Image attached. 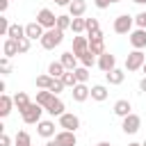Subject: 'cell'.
<instances>
[{"label":"cell","mask_w":146,"mask_h":146,"mask_svg":"<svg viewBox=\"0 0 146 146\" xmlns=\"http://www.w3.org/2000/svg\"><path fill=\"white\" fill-rule=\"evenodd\" d=\"M71 96H73L75 103H84V100L91 96V89L87 87V82H78V84L71 89Z\"/></svg>","instance_id":"8fae6325"},{"label":"cell","mask_w":146,"mask_h":146,"mask_svg":"<svg viewBox=\"0 0 146 146\" xmlns=\"http://www.w3.org/2000/svg\"><path fill=\"white\" fill-rule=\"evenodd\" d=\"M32 100H30V96L25 94V91H18V94H14V105H16V110L18 112H23L27 105H30Z\"/></svg>","instance_id":"603a6c76"},{"label":"cell","mask_w":146,"mask_h":146,"mask_svg":"<svg viewBox=\"0 0 146 146\" xmlns=\"http://www.w3.org/2000/svg\"><path fill=\"white\" fill-rule=\"evenodd\" d=\"M48 73H50L52 78H62V75L66 73V68H64L62 62H50V64H48Z\"/></svg>","instance_id":"f1b7e54d"},{"label":"cell","mask_w":146,"mask_h":146,"mask_svg":"<svg viewBox=\"0 0 146 146\" xmlns=\"http://www.w3.org/2000/svg\"><path fill=\"white\" fill-rule=\"evenodd\" d=\"M100 30V23H98V18H87V36H91L94 32H98Z\"/></svg>","instance_id":"836d02e7"},{"label":"cell","mask_w":146,"mask_h":146,"mask_svg":"<svg viewBox=\"0 0 146 146\" xmlns=\"http://www.w3.org/2000/svg\"><path fill=\"white\" fill-rule=\"evenodd\" d=\"M36 135H39V137H46V139H52V137H55V121L41 119V121L36 123Z\"/></svg>","instance_id":"9c48e42d"},{"label":"cell","mask_w":146,"mask_h":146,"mask_svg":"<svg viewBox=\"0 0 146 146\" xmlns=\"http://www.w3.org/2000/svg\"><path fill=\"white\" fill-rule=\"evenodd\" d=\"M46 146H59V144H57V141H55V139H50V141H48V144H46Z\"/></svg>","instance_id":"bcb514c9"},{"label":"cell","mask_w":146,"mask_h":146,"mask_svg":"<svg viewBox=\"0 0 146 146\" xmlns=\"http://www.w3.org/2000/svg\"><path fill=\"white\" fill-rule=\"evenodd\" d=\"M7 36H11V39H16V41H21L23 36H25V25H18V23H11V27H9V34Z\"/></svg>","instance_id":"83f0119b"},{"label":"cell","mask_w":146,"mask_h":146,"mask_svg":"<svg viewBox=\"0 0 146 146\" xmlns=\"http://www.w3.org/2000/svg\"><path fill=\"white\" fill-rule=\"evenodd\" d=\"M36 21L46 27V30H50V27H57V16L48 9V7H43V9H39V14H36Z\"/></svg>","instance_id":"ba28073f"},{"label":"cell","mask_w":146,"mask_h":146,"mask_svg":"<svg viewBox=\"0 0 146 146\" xmlns=\"http://www.w3.org/2000/svg\"><path fill=\"white\" fill-rule=\"evenodd\" d=\"M128 41H130V46H132L135 50H141V48H146V30H144V27H137V30H132V32L128 34Z\"/></svg>","instance_id":"52a82bcc"},{"label":"cell","mask_w":146,"mask_h":146,"mask_svg":"<svg viewBox=\"0 0 146 146\" xmlns=\"http://www.w3.org/2000/svg\"><path fill=\"white\" fill-rule=\"evenodd\" d=\"M11 107H14V96L2 94V96H0V116H2V119L9 116V114H11Z\"/></svg>","instance_id":"ac0fdd59"},{"label":"cell","mask_w":146,"mask_h":146,"mask_svg":"<svg viewBox=\"0 0 146 146\" xmlns=\"http://www.w3.org/2000/svg\"><path fill=\"white\" fill-rule=\"evenodd\" d=\"M75 78H78V82H87L89 80V68L87 66H78L75 68Z\"/></svg>","instance_id":"e575fe53"},{"label":"cell","mask_w":146,"mask_h":146,"mask_svg":"<svg viewBox=\"0 0 146 146\" xmlns=\"http://www.w3.org/2000/svg\"><path fill=\"white\" fill-rule=\"evenodd\" d=\"M30 46H32V39H27V36H23V39L18 41V55H25V52L30 50Z\"/></svg>","instance_id":"d590c367"},{"label":"cell","mask_w":146,"mask_h":146,"mask_svg":"<svg viewBox=\"0 0 146 146\" xmlns=\"http://www.w3.org/2000/svg\"><path fill=\"white\" fill-rule=\"evenodd\" d=\"M135 25H137V27H144V30H146V11H139V14L135 16Z\"/></svg>","instance_id":"ab89813d"},{"label":"cell","mask_w":146,"mask_h":146,"mask_svg":"<svg viewBox=\"0 0 146 146\" xmlns=\"http://www.w3.org/2000/svg\"><path fill=\"white\" fill-rule=\"evenodd\" d=\"M7 7H9V0H0V11H2V14L7 11Z\"/></svg>","instance_id":"ee69618b"},{"label":"cell","mask_w":146,"mask_h":146,"mask_svg":"<svg viewBox=\"0 0 146 146\" xmlns=\"http://www.w3.org/2000/svg\"><path fill=\"white\" fill-rule=\"evenodd\" d=\"M139 91H144V94H146V75L139 80Z\"/></svg>","instance_id":"f6af8a7d"},{"label":"cell","mask_w":146,"mask_h":146,"mask_svg":"<svg viewBox=\"0 0 146 146\" xmlns=\"http://www.w3.org/2000/svg\"><path fill=\"white\" fill-rule=\"evenodd\" d=\"M114 2H121V0H94V5H96L98 9H107V7L114 5Z\"/></svg>","instance_id":"60d3db41"},{"label":"cell","mask_w":146,"mask_h":146,"mask_svg":"<svg viewBox=\"0 0 146 146\" xmlns=\"http://www.w3.org/2000/svg\"><path fill=\"white\" fill-rule=\"evenodd\" d=\"M2 55H5V57H14V55H18V41L11 39V36H7L5 43H2Z\"/></svg>","instance_id":"e0dca14e"},{"label":"cell","mask_w":146,"mask_h":146,"mask_svg":"<svg viewBox=\"0 0 146 146\" xmlns=\"http://www.w3.org/2000/svg\"><path fill=\"white\" fill-rule=\"evenodd\" d=\"M55 80H57V78H52L50 73H43V75L36 78V89H50Z\"/></svg>","instance_id":"4316f807"},{"label":"cell","mask_w":146,"mask_h":146,"mask_svg":"<svg viewBox=\"0 0 146 146\" xmlns=\"http://www.w3.org/2000/svg\"><path fill=\"white\" fill-rule=\"evenodd\" d=\"M128 146H141V144H137V141H130V144H128Z\"/></svg>","instance_id":"681fc988"},{"label":"cell","mask_w":146,"mask_h":146,"mask_svg":"<svg viewBox=\"0 0 146 146\" xmlns=\"http://www.w3.org/2000/svg\"><path fill=\"white\" fill-rule=\"evenodd\" d=\"M59 128L62 130H78L80 128V116L78 114H73V112H64L62 116H59Z\"/></svg>","instance_id":"5b68a950"},{"label":"cell","mask_w":146,"mask_h":146,"mask_svg":"<svg viewBox=\"0 0 146 146\" xmlns=\"http://www.w3.org/2000/svg\"><path fill=\"white\" fill-rule=\"evenodd\" d=\"M64 89H66V87H64V82H62V80H59V78H57V80H55V82H52V87H50V91H52V94H55V96H59V94H62V91H64Z\"/></svg>","instance_id":"f35d334b"},{"label":"cell","mask_w":146,"mask_h":146,"mask_svg":"<svg viewBox=\"0 0 146 146\" xmlns=\"http://www.w3.org/2000/svg\"><path fill=\"white\" fill-rule=\"evenodd\" d=\"M71 23H73V16H71V14H59V16H57V27H59V30H64V32L71 30Z\"/></svg>","instance_id":"f546056e"},{"label":"cell","mask_w":146,"mask_h":146,"mask_svg":"<svg viewBox=\"0 0 146 146\" xmlns=\"http://www.w3.org/2000/svg\"><path fill=\"white\" fill-rule=\"evenodd\" d=\"M9 144H11V137H9L7 132H2V135H0V146H9Z\"/></svg>","instance_id":"b9f144b4"},{"label":"cell","mask_w":146,"mask_h":146,"mask_svg":"<svg viewBox=\"0 0 146 146\" xmlns=\"http://www.w3.org/2000/svg\"><path fill=\"white\" fill-rule=\"evenodd\" d=\"M71 30H73V34H82V32H87V18L75 16L73 23H71Z\"/></svg>","instance_id":"484cf974"},{"label":"cell","mask_w":146,"mask_h":146,"mask_svg":"<svg viewBox=\"0 0 146 146\" xmlns=\"http://www.w3.org/2000/svg\"><path fill=\"white\" fill-rule=\"evenodd\" d=\"M132 25H135V16H130V14H121V16L114 18L112 30H114L116 34H130V32H132Z\"/></svg>","instance_id":"3957f363"},{"label":"cell","mask_w":146,"mask_h":146,"mask_svg":"<svg viewBox=\"0 0 146 146\" xmlns=\"http://www.w3.org/2000/svg\"><path fill=\"white\" fill-rule=\"evenodd\" d=\"M98 68H100L103 73H110L112 68H116V57L105 50L103 55H98Z\"/></svg>","instance_id":"30bf717a"},{"label":"cell","mask_w":146,"mask_h":146,"mask_svg":"<svg viewBox=\"0 0 146 146\" xmlns=\"http://www.w3.org/2000/svg\"><path fill=\"white\" fill-rule=\"evenodd\" d=\"M9 59H11V57H5V55H2V59H0V73H2V75H9V71H11Z\"/></svg>","instance_id":"74e56055"},{"label":"cell","mask_w":146,"mask_h":146,"mask_svg":"<svg viewBox=\"0 0 146 146\" xmlns=\"http://www.w3.org/2000/svg\"><path fill=\"white\" fill-rule=\"evenodd\" d=\"M107 96H110V91H107L105 84H94V87H91V98H94V100L103 103V100H107Z\"/></svg>","instance_id":"7402d4cb"},{"label":"cell","mask_w":146,"mask_h":146,"mask_svg":"<svg viewBox=\"0 0 146 146\" xmlns=\"http://www.w3.org/2000/svg\"><path fill=\"white\" fill-rule=\"evenodd\" d=\"M52 98H55V94H52L50 89H41V91H36V103H39L41 107H48Z\"/></svg>","instance_id":"cb8c5ba5"},{"label":"cell","mask_w":146,"mask_h":146,"mask_svg":"<svg viewBox=\"0 0 146 146\" xmlns=\"http://www.w3.org/2000/svg\"><path fill=\"white\" fill-rule=\"evenodd\" d=\"M43 112H46V107H41V105L34 100V103H30V105H27V107L21 112V116H23V121H25L27 125H36V123L41 121Z\"/></svg>","instance_id":"7a4b0ae2"},{"label":"cell","mask_w":146,"mask_h":146,"mask_svg":"<svg viewBox=\"0 0 146 146\" xmlns=\"http://www.w3.org/2000/svg\"><path fill=\"white\" fill-rule=\"evenodd\" d=\"M144 62H146V55L141 52V50H132V52H128V57H125V71H139L141 66H144Z\"/></svg>","instance_id":"277c9868"},{"label":"cell","mask_w":146,"mask_h":146,"mask_svg":"<svg viewBox=\"0 0 146 146\" xmlns=\"http://www.w3.org/2000/svg\"><path fill=\"white\" fill-rule=\"evenodd\" d=\"M9 27H11V23L7 21V16H0V34H2V36L9 34Z\"/></svg>","instance_id":"8d00e7d4"},{"label":"cell","mask_w":146,"mask_h":146,"mask_svg":"<svg viewBox=\"0 0 146 146\" xmlns=\"http://www.w3.org/2000/svg\"><path fill=\"white\" fill-rule=\"evenodd\" d=\"M43 32H46V27H43L39 21H34V23H27V25H25V36H27V39H32V41L41 39V36H43Z\"/></svg>","instance_id":"4fadbf2b"},{"label":"cell","mask_w":146,"mask_h":146,"mask_svg":"<svg viewBox=\"0 0 146 146\" xmlns=\"http://www.w3.org/2000/svg\"><path fill=\"white\" fill-rule=\"evenodd\" d=\"M59 80L64 82V87H66V89H73V87L78 84V78H75V71H66V73H64V75H62Z\"/></svg>","instance_id":"1f68e13d"},{"label":"cell","mask_w":146,"mask_h":146,"mask_svg":"<svg viewBox=\"0 0 146 146\" xmlns=\"http://www.w3.org/2000/svg\"><path fill=\"white\" fill-rule=\"evenodd\" d=\"M105 80H107V84H121V82L125 80V71H121V68H112L110 73H105Z\"/></svg>","instance_id":"d6986e66"},{"label":"cell","mask_w":146,"mask_h":146,"mask_svg":"<svg viewBox=\"0 0 146 146\" xmlns=\"http://www.w3.org/2000/svg\"><path fill=\"white\" fill-rule=\"evenodd\" d=\"M96 146H110V141H98Z\"/></svg>","instance_id":"7dc6e473"},{"label":"cell","mask_w":146,"mask_h":146,"mask_svg":"<svg viewBox=\"0 0 146 146\" xmlns=\"http://www.w3.org/2000/svg\"><path fill=\"white\" fill-rule=\"evenodd\" d=\"M135 5H146V0H132Z\"/></svg>","instance_id":"c3c4849f"},{"label":"cell","mask_w":146,"mask_h":146,"mask_svg":"<svg viewBox=\"0 0 146 146\" xmlns=\"http://www.w3.org/2000/svg\"><path fill=\"white\" fill-rule=\"evenodd\" d=\"M84 11H87V0H73L71 5H68V14L75 18V16H84Z\"/></svg>","instance_id":"44dd1931"},{"label":"cell","mask_w":146,"mask_h":146,"mask_svg":"<svg viewBox=\"0 0 146 146\" xmlns=\"http://www.w3.org/2000/svg\"><path fill=\"white\" fill-rule=\"evenodd\" d=\"M78 59H80V64H82V66H87V68H91L94 64H98V59H96V55H94L91 50H87V52H84V55H80Z\"/></svg>","instance_id":"4dcf8cb0"},{"label":"cell","mask_w":146,"mask_h":146,"mask_svg":"<svg viewBox=\"0 0 146 146\" xmlns=\"http://www.w3.org/2000/svg\"><path fill=\"white\" fill-rule=\"evenodd\" d=\"M52 2H55V5H59V7H68L73 0H52Z\"/></svg>","instance_id":"7bdbcfd3"},{"label":"cell","mask_w":146,"mask_h":146,"mask_svg":"<svg viewBox=\"0 0 146 146\" xmlns=\"http://www.w3.org/2000/svg\"><path fill=\"white\" fill-rule=\"evenodd\" d=\"M141 128V119L137 116V114H128V116H123V123H121V130L125 132V135H135L137 130Z\"/></svg>","instance_id":"8992f818"},{"label":"cell","mask_w":146,"mask_h":146,"mask_svg":"<svg viewBox=\"0 0 146 146\" xmlns=\"http://www.w3.org/2000/svg\"><path fill=\"white\" fill-rule=\"evenodd\" d=\"M62 41H64V30H59V27H50V30H46L43 36L39 39L41 48H46V50H55Z\"/></svg>","instance_id":"6da1fadb"},{"label":"cell","mask_w":146,"mask_h":146,"mask_svg":"<svg viewBox=\"0 0 146 146\" xmlns=\"http://www.w3.org/2000/svg\"><path fill=\"white\" fill-rule=\"evenodd\" d=\"M141 146H146V139H144V141H141Z\"/></svg>","instance_id":"816d5d0a"},{"label":"cell","mask_w":146,"mask_h":146,"mask_svg":"<svg viewBox=\"0 0 146 146\" xmlns=\"http://www.w3.org/2000/svg\"><path fill=\"white\" fill-rule=\"evenodd\" d=\"M55 141L59 146H78V137H75L73 130H59L55 135Z\"/></svg>","instance_id":"7c38bea8"},{"label":"cell","mask_w":146,"mask_h":146,"mask_svg":"<svg viewBox=\"0 0 146 146\" xmlns=\"http://www.w3.org/2000/svg\"><path fill=\"white\" fill-rule=\"evenodd\" d=\"M141 71H144V75H146V62H144V66H141Z\"/></svg>","instance_id":"f907efd6"},{"label":"cell","mask_w":146,"mask_h":146,"mask_svg":"<svg viewBox=\"0 0 146 146\" xmlns=\"http://www.w3.org/2000/svg\"><path fill=\"white\" fill-rule=\"evenodd\" d=\"M59 62L64 64V68H66V71H75V68H78V55H75L73 50H66V52H62Z\"/></svg>","instance_id":"9a60e30c"},{"label":"cell","mask_w":146,"mask_h":146,"mask_svg":"<svg viewBox=\"0 0 146 146\" xmlns=\"http://www.w3.org/2000/svg\"><path fill=\"white\" fill-rule=\"evenodd\" d=\"M130 110H132V105H130V100H125V98H121V100H116L114 103V114L116 116H128L130 114Z\"/></svg>","instance_id":"ffe728a7"},{"label":"cell","mask_w":146,"mask_h":146,"mask_svg":"<svg viewBox=\"0 0 146 146\" xmlns=\"http://www.w3.org/2000/svg\"><path fill=\"white\" fill-rule=\"evenodd\" d=\"M16 146H32V137H30V132L18 130V132H16Z\"/></svg>","instance_id":"d6a6232c"},{"label":"cell","mask_w":146,"mask_h":146,"mask_svg":"<svg viewBox=\"0 0 146 146\" xmlns=\"http://www.w3.org/2000/svg\"><path fill=\"white\" fill-rule=\"evenodd\" d=\"M46 112H48L50 116H62V114H64V100H62L59 96H55V98L50 100V105L46 107Z\"/></svg>","instance_id":"2e32d148"},{"label":"cell","mask_w":146,"mask_h":146,"mask_svg":"<svg viewBox=\"0 0 146 146\" xmlns=\"http://www.w3.org/2000/svg\"><path fill=\"white\" fill-rule=\"evenodd\" d=\"M89 50V36H82V34H75L73 36V52L80 57Z\"/></svg>","instance_id":"5bb4252c"},{"label":"cell","mask_w":146,"mask_h":146,"mask_svg":"<svg viewBox=\"0 0 146 146\" xmlns=\"http://www.w3.org/2000/svg\"><path fill=\"white\" fill-rule=\"evenodd\" d=\"M89 50L94 55H103L105 52V39L98 36V39H89Z\"/></svg>","instance_id":"d4e9b609"}]
</instances>
